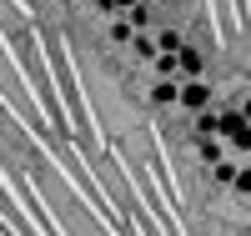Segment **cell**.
Masks as SVG:
<instances>
[{"mask_svg": "<svg viewBox=\"0 0 251 236\" xmlns=\"http://www.w3.org/2000/svg\"><path fill=\"white\" fill-rule=\"evenodd\" d=\"M206 105H211V85L206 80H181V111H206Z\"/></svg>", "mask_w": 251, "mask_h": 236, "instance_id": "obj_1", "label": "cell"}, {"mask_svg": "<svg viewBox=\"0 0 251 236\" xmlns=\"http://www.w3.org/2000/svg\"><path fill=\"white\" fill-rule=\"evenodd\" d=\"M201 51L196 46H181V55H176V71H181V80H201Z\"/></svg>", "mask_w": 251, "mask_h": 236, "instance_id": "obj_2", "label": "cell"}, {"mask_svg": "<svg viewBox=\"0 0 251 236\" xmlns=\"http://www.w3.org/2000/svg\"><path fill=\"white\" fill-rule=\"evenodd\" d=\"M181 46H186V35L176 26H161L156 30V55H181Z\"/></svg>", "mask_w": 251, "mask_h": 236, "instance_id": "obj_3", "label": "cell"}, {"mask_svg": "<svg viewBox=\"0 0 251 236\" xmlns=\"http://www.w3.org/2000/svg\"><path fill=\"white\" fill-rule=\"evenodd\" d=\"M216 116H221V141H231V136H241L246 126H251V121L241 116V105H236V111H216Z\"/></svg>", "mask_w": 251, "mask_h": 236, "instance_id": "obj_4", "label": "cell"}, {"mask_svg": "<svg viewBox=\"0 0 251 236\" xmlns=\"http://www.w3.org/2000/svg\"><path fill=\"white\" fill-rule=\"evenodd\" d=\"M151 101L156 105H181V80H156L151 85Z\"/></svg>", "mask_w": 251, "mask_h": 236, "instance_id": "obj_5", "label": "cell"}, {"mask_svg": "<svg viewBox=\"0 0 251 236\" xmlns=\"http://www.w3.org/2000/svg\"><path fill=\"white\" fill-rule=\"evenodd\" d=\"M196 151H201V161H206V166L226 161V151H221V136H201V141H196Z\"/></svg>", "mask_w": 251, "mask_h": 236, "instance_id": "obj_6", "label": "cell"}, {"mask_svg": "<svg viewBox=\"0 0 251 236\" xmlns=\"http://www.w3.org/2000/svg\"><path fill=\"white\" fill-rule=\"evenodd\" d=\"M111 40L116 46H136V26L131 20H111Z\"/></svg>", "mask_w": 251, "mask_h": 236, "instance_id": "obj_7", "label": "cell"}, {"mask_svg": "<svg viewBox=\"0 0 251 236\" xmlns=\"http://www.w3.org/2000/svg\"><path fill=\"white\" fill-rule=\"evenodd\" d=\"M196 136H221V116L216 111H201L196 116Z\"/></svg>", "mask_w": 251, "mask_h": 236, "instance_id": "obj_8", "label": "cell"}, {"mask_svg": "<svg viewBox=\"0 0 251 236\" xmlns=\"http://www.w3.org/2000/svg\"><path fill=\"white\" fill-rule=\"evenodd\" d=\"M156 80H181V71H176V55H156Z\"/></svg>", "mask_w": 251, "mask_h": 236, "instance_id": "obj_9", "label": "cell"}, {"mask_svg": "<svg viewBox=\"0 0 251 236\" xmlns=\"http://www.w3.org/2000/svg\"><path fill=\"white\" fill-rule=\"evenodd\" d=\"M126 20H131L136 30H146V26H151V5H146V0H141V5H131V10H126Z\"/></svg>", "mask_w": 251, "mask_h": 236, "instance_id": "obj_10", "label": "cell"}, {"mask_svg": "<svg viewBox=\"0 0 251 236\" xmlns=\"http://www.w3.org/2000/svg\"><path fill=\"white\" fill-rule=\"evenodd\" d=\"M236 171H241V166H231V161H216V166H211V176H216L221 186H236Z\"/></svg>", "mask_w": 251, "mask_h": 236, "instance_id": "obj_11", "label": "cell"}, {"mask_svg": "<svg viewBox=\"0 0 251 236\" xmlns=\"http://www.w3.org/2000/svg\"><path fill=\"white\" fill-rule=\"evenodd\" d=\"M106 15H121V10H131V5H141V0H96Z\"/></svg>", "mask_w": 251, "mask_h": 236, "instance_id": "obj_12", "label": "cell"}, {"mask_svg": "<svg viewBox=\"0 0 251 236\" xmlns=\"http://www.w3.org/2000/svg\"><path fill=\"white\" fill-rule=\"evenodd\" d=\"M231 191H241V196H251V166H241V171H236V186H231Z\"/></svg>", "mask_w": 251, "mask_h": 236, "instance_id": "obj_13", "label": "cell"}, {"mask_svg": "<svg viewBox=\"0 0 251 236\" xmlns=\"http://www.w3.org/2000/svg\"><path fill=\"white\" fill-rule=\"evenodd\" d=\"M241 116H246V121H251V96H246V101H241Z\"/></svg>", "mask_w": 251, "mask_h": 236, "instance_id": "obj_14", "label": "cell"}]
</instances>
